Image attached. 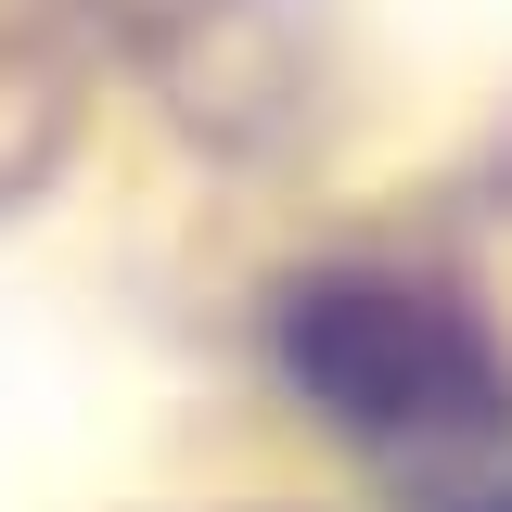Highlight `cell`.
Wrapping results in <instances>:
<instances>
[{
	"label": "cell",
	"instance_id": "obj_1",
	"mask_svg": "<svg viewBox=\"0 0 512 512\" xmlns=\"http://www.w3.org/2000/svg\"><path fill=\"white\" fill-rule=\"evenodd\" d=\"M295 384L346 410L359 436H487L512 423V359L448 282L346 269L295 308Z\"/></svg>",
	"mask_w": 512,
	"mask_h": 512
}]
</instances>
